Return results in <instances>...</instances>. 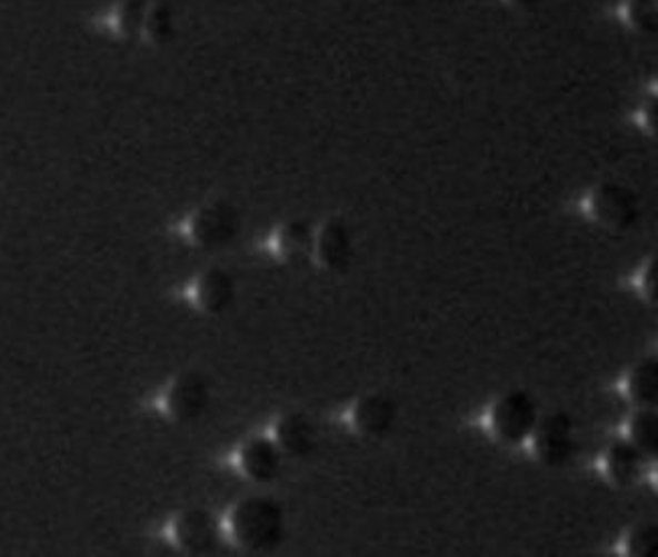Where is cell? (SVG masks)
Returning a JSON list of instances; mask_svg holds the SVG:
<instances>
[{
    "mask_svg": "<svg viewBox=\"0 0 658 557\" xmlns=\"http://www.w3.org/2000/svg\"><path fill=\"white\" fill-rule=\"evenodd\" d=\"M270 438L282 455L302 458L317 448L318 432L312 420H308L305 414L290 411L273 421Z\"/></svg>",
    "mask_w": 658,
    "mask_h": 557,
    "instance_id": "cell-12",
    "label": "cell"
},
{
    "mask_svg": "<svg viewBox=\"0 0 658 557\" xmlns=\"http://www.w3.org/2000/svg\"><path fill=\"white\" fill-rule=\"evenodd\" d=\"M147 7L148 0H114L100 17V29L120 41L140 39Z\"/></svg>",
    "mask_w": 658,
    "mask_h": 557,
    "instance_id": "cell-15",
    "label": "cell"
},
{
    "mask_svg": "<svg viewBox=\"0 0 658 557\" xmlns=\"http://www.w3.org/2000/svg\"><path fill=\"white\" fill-rule=\"evenodd\" d=\"M238 298V285L223 268H209L197 273L187 288L189 305L201 315L217 317L233 307Z\"/></svg>",
    "mask_w": 658,
    "mask_h": 557,
    "instance_id": "cell-8",
    "label": "cell"
},
{
    "mask_svg": "<svg viewBox=\"0 0 658 557\" xmlns=\"http://www.w3.org/2000/svg\"><path fill=\"white\" fill-rule=\"evenodd\" d=\"M616 17L630 33H657L658 2L657 0H618Z\"/></svg>",
    "mask_w": 658,
    "mask_h": 557,
    "instance_id": "cell-19",
    "label": "cell"
},
{
    "mask_svg": "<svg viewBox=\"0 0 658 557\" xmlns=\"http://www.w3.org/2000/svg\"><path fill=\"white\" fill-rule=\"evenodd\" d=\"M638 286H640L642 296H647L648 300L652 302L655 300V263H652V260H648L647 266L640 270Z\"/></svg>",
    "mask_w": 658,
    "mask_h": 557,
    "instance_id": "cell-21",
    "label": "cell"
},
{
    "mask_svg": "<svg viewBox=\"0 0 658 557\" xmlns=\"http://www.w3.org/2000/svg\"><path fill=\"white\" fill-rule=\"evenodd\" d=\"M529 450L545 467H564L576 455L574 421L564 411L539 416L534 432L527 438Z\"/></svg>",
    "mask_w": 658,
    "mask_h": 557,
    "instance_id": "cell-6",
    "label": "cell"
},
{
    "mask_svg": "<svg viewBox=\"0 0 658 557\" xmlns=\"http://www.w3.org/2000/svg\"><path fill=\"white\" fill-rule=\"evenodd\" d=\"M282 458L285 455L270 436H253L239 446L236 452V467L239 475H243L251 483L266 485L280 475Z\"/></svg>",
    "mask_w": 658,
    "mask_h": 557,
    "instance_id": "cell-10",
    "label": "cell"
},
{
    "mask_svg": "<svg viewBox=\"0 0 658 557\" xmlns=\"http://www.w3.org/2000/svg\"><path fill=\"white\" fill-rule=\"evenodd\" d=\"M622 551L628 557H652L658 551V527L655 524H638L625 535Z\"/></svg>",
    "mask_w": 658,
    "mask_h": 557,
    "instance_id": "cell-20",
    "label": "cell"
},
{
    "mask_svg": "<svg viewBox=\"0 0 658 557\" xmlns=\"http://www.w3.org/2000/svg\"><path fill=\"white\" fill-rule=\"evenodd\" d=\"M625 396L635 408H657L658 364L655 357L642 359L628 371Z\"/></svg>",
    "mask_w": 658,
    "mask_h": 557,
    "instance_id": "cell-17",
    "label": "cell"
},
{
    "mask_svg": "<svg viewBox=\"0 0 658 557\" xmlns=\"http://www.w3.org/2000/svg\"><path fill=\"white\" fill-rule=\"evenodd\" d=\"M645 456L628 440L614 442L601 456V473L616 487H632L645 470Z\"/></svg>",
    "mask_w": 658,
    "mask_h": 557,
    "instance_id": "cell-14",
    "label": "cell"
},
{
    "mask_svg": "<svg viewBox=\"0 0 658 557\" xmlns=\"http://www.w3.org/2000/svg\"><path fill=\"white\" fill-rule=\"evenodd\" d=\"M355 256V238L351 228L341 217H329L315 229L312 258L327 272L341 273L349 270Z\"/></svg>",
    "mask_w": 658,
    "mask_h": 557,
    "instance_id": "cell-9",
    "label": "cell"
},
{
    "mask_svg": "<svg viewBox=\"0 0 658 557\" xmlns=\"http://www.w3.org/2000/svg\"><path fill=\"white\" fill-rule=\"evenodd\" d=\"M268 246L273 256L282 262H307L308 258H312L315 250V228L302 219L286 221L273 229Z\"/></svg>",
    "mask_w": 658,
    "mask_h": 557,
    "instance_id": "cell-13",
    "label": "cell"
},
{
    "mask_svg": "<svg viewBox=\"0 0 658 557\" xmlns=\"http://www.w3.org/2000/svg\"><path fill=\"white\" fill-rule=\"evenodd\" d=\"M211 406V384L199 371H182L169 379L154 399V408L169 421L191 424Z\"/></svg>",
    "mask_w": 658,
    "mask_h": 557,
    "instance_id": "cell-4",
    "label": "cell"
},
{
    "mask_svg": "<svg viewBox=\"0 0 658 557\" xmlns=\"http://www.w3.org/2000/svg\"><path fill=\"white\" fill-rule=\"evenodd\" d=\"M537 420V404L531 394L521 389L507 391L505 396L495 399L487 411L488 432L505 444L527 442Z\"/></svg>",
    "mask_w": 658,
    "mask_h": 557,
    "instance_id": "cell-5",
    "label": "cell"
},
{
    "mask_svg": "<svg viewBox=\"0 0 658 557\" xmlns=\"http://www.w3.org/2000/svg\"><path fill=\"white\" fill-rule=\"evenodd\" d=\"M221 534L241 551L270 554L285 541V507L272 497H246L229 507Z\"/></svg>",
    "mask_w": 658,
    "mask_h": 557,
    "instance_id": "cell-1",
    "label": "cell"
},
{
    "mask_svg": "<svg viewBox=\"0 0 658 557\" xmlns=\"http://www.w3.org/2000/svg\"><path fill=\"white\" fill-rule=\"evenodd\" d=\"M181 231L199 250H221L241 233V216L238 207L217 199L193 209L182 221Z\"/></svg>",
    "mask_w": 658,
    "mask_h": 557,
    "instance_id": "cell-3",
    "label": "cell"
},
{
    "mask_svg": "<svg viewBox=\"0 0 658 557\" xmlns=\"http://www.w3.org/2000/svg\"><path fill=\"white\" fill-rule=\"evenodd\" d=\"M636 116H638L640 128L648 135H652L655 132V96H650L648 102L640 106V110Z\"/></svg>",
    "mask_w": 658,
    "mask_h": 557,
    "instance_id": "cell-22",
    "label": "cell"
},
{
    "mask_svg": "<svg viewBox=\"0 0 658 557\" xmlns=\"http://www.w3.org/2000/svg\"><path fill=\"white\" fill-rule=\"evenodd\" d=\"M398 420V406L383 394H367L349 410V426L363 438H383Z\"/></svg>",
    "mask_w": 658,
    "mask_h": 557,
    "instance_id": "cell-11",
    "label": "cell"
},
{
    "mask_svg": "<svg viewBox=\"0 0 658 557\" xmlns=\"http://www.w3.org/2000/svg\"><path fill=\"white\" fill-rule=\"evenodd\" d=\"M500 2L507 4V7H511V9H521V11H525V9H534L541 0H500Z\"/></svg>",
    "mask_w": 658,
    "mask_h": 557,
    "instance_id": "cell-23",
    "label": "cell"
},
{
    "mask_svg": "<svg viewBox=\"0 0 658 557\" xmlns=\"http://www.w3.org/2000/svg\"><path fill=\"white\" fill-rule=\"evenodd\" d=\"M179 31V14L171 0H148L140 39L150 47H167Z\"/></svg>",
    "mask_w": 658,
    "mask_h": 557,
    "instance_id": "cell-16",
    "label": "cell"
},
{
    "mask_svg": "<svg viewBox=\"0 0 658 557\" xmlns=\"http://www.w3.org/2000/svg\"><path fill=\"white\" fill-rule=\"evenodd\" d=\"M645 458L658 455V416L655 408H635L626 421V438Z\"/></svg>",
    "mask_w": 658,
    "mask_h": 557,
    "instance_id": "cell-18",
    "label": "cell"
},
{
    "mask_svg": "<svg viewBox=\"0 0 658 557\" xmlns=\"http://www.w3.org/2000/svg\"><path fill=\"white\" fill-rule=\"evenodd\" d=\"M164 537L181 554L205 556L211 554L219 544L221 525L217 524L211 513L195 507L177 513L167 525Z\"/></svg>",
    "mask_w": 658,
    "mask_h": 557,
    "instance_id": "cell-7",
    "label": "cell"
},
{
    "mask_svg": "<svg viewBox=\"0 0 658 557\" xmlns=\"http://www.w3.org/2000/svg\"><path fill=\"white\" fill-rule=\"evenodd\" d=\"M581 211L600 228L626 231L642 213L640 197L625 182L600 181L581 199Z\"/></svg>",
    "mask_w": 658,
    "mask_h": 557,
    "instance_id": "cell-2",
    "label": "cell"
}]
</instances>
